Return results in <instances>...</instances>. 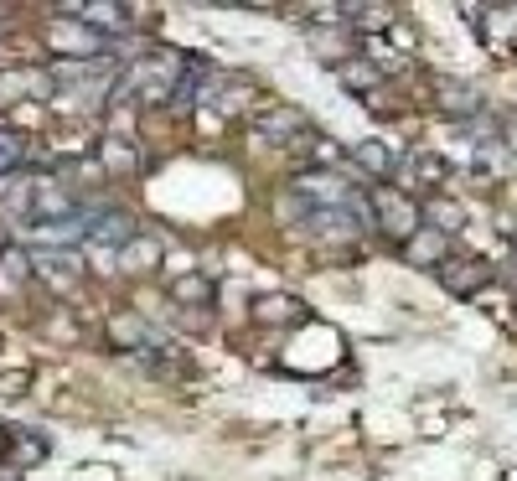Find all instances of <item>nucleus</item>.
I'll return each instance as SVG.
<instances>
[{"instance_id":"nucleus-1","label":"nucleus","mask_w":517,"mask_h":481,"mask_svg":"<svg viewBox=\"0 0 517 481\" xmlns=\"http://www.w3.org/2000/svg\"><path fill=\"white\" fill-rule=\"evenodd\" d=\"M181 73H187V63H181V57H145V63H135V68L125 73V83H119V94L166 99V94H176Z\"/></svg>"},{"instance_id":"nucleus-2","label":"nucleus","mask_w":517,"mask_h":481,"mask_svg":"<svg viewBox=\"0 0 517 481\" xmlns=\"http://www.w3.org/2000/svg\"><path fill=\"white\" fill-rule=\"evenodd\" d=\"M68 21L88 26V32H99V37H114V32H130V6H119V0H73V6H57Z\"/></svg>"},{"instance_id":"nucleus-3","label":"nucleus","mask_w":517,"mask_h":481,"mask_svg":"<svg viewBox=\"0 0 517 481\" xmlns=\"http://www.w3.org/2000/svg\"><path fill=\"white\" fill-rule=\"evenodd\" d=\"M373 207H378V223H383L388 238H414V233H419V207H414L409 192L378 187V192H373Z\"/></svg>"},{"instance_id":"nucleus-4","label":"nucleus","mask_w":517,"mask_h":481,"mask_svg":"<svg viewBox=\"0 0 517 481\" xmlns=\"http://www.w3.org/2000/svg\"><path fill=\"white\" fill-rule=\"evenodd\" d=\"M88 213V244H109V249H125L135 238V218L119 213V207H83Z\"/></svg>"},{"instance_id":"nucleus-5","label":"nucleus","mask_w":517,"mask_h":481,"mask_svg":"<svg viewBox=\"0 0 517 481\" xmlns=\"http://www.w3.org/2000/svg\"><path fill=\"white\" fill-rule=\"evenodd\" d=\"M47 42H52V52H83L88 47V57H94L109 37H99V32H88V26H78V21H68V16H57L52 26H47Z\"/></svg>"},{"instance_id":"nucleus-6","label":"nucleus","mask_w":517,"mask_h":481,"mask_svg":"<svg viewBox=\"0 0 517 481\" xmlns=\"http://www.w3.org/2000/svg\"><path fill=\"white\" fill-rule=\"evenodd\" d=\"M440 280H445L455 295H471V290H481L486 280H492V264H486V259H461V264H445Z\"/></svg>"},{"instance_id":"nucleus-7","label":"nucleus","mask_w":517,"mask_h":481,"mask_svg":"<svg viewBox=\"0 0 517 481\" xmlns=\"http://www.w3.org/2000/svg\"><path fill=\"white\" fill-rule=\"evenodd\" d=\"M32 264H37V275H47L57 290H68V285L83 275V259H78V254H63V249H52V254H37Z\"/></svg>"},{"instance_id":"nucleus-8","label":"nucleus","mask_w":517,"mask_h":481,"mask_svg":"<svg viewBox=\"0 0 517 481\" xmlns=\"http://www.w3.org/2000/svg\"><path fill=\"white\" fill-rule=\"evenodd\" d=\"M114 342L119 347H166V337L156 332V326H145L140 316H119L114 321Z\"/></svg>"},{"instance_id":"nucleus-9","label":"nucleus","mask_w":517,"mask_h":481,"mask_svg":"<svg viewBox=\"0 0 517 481\" xmlns=\"http://www.w3.org/2000/svg\"><path fill=\"white\" fill-rule=\"evenodd\" d=\"M104 166H109L114 176H140V166H145V161H140V150H135L130 140L109 135V140H104Z\"/></svg>"},{"instance_id":"nucleus-10","label":"nucleus","mask_w":517,"mask_h":481,"mask_svg":"<svg viewBox=\"0 0 517 481\" xmlns=\"http://www.w3.org/2000/svg\"><path fill=\"white\" fill-rule=\"evenodd\" d=\"M254 130L269 135V140H295V130H306V119H300L295 109H269L254 119Z\"/></svg>"},{"instance_id":"nucleus-11","label":"nucleus","mask_w":517,"mask_h":481,"mask_svg":"<svg viewBox=\"0 0 517 481\" xmlns=\"http://www.w3.org/2000/svg\"><path fill=\"white\" fill-rule=\"evenodd\" d=\"M404 182H409V187H414V182H419V187H440V182H445V161H440V156H409V161H404Z\"/></svg>"},{"instance_id":"nucleus-12","label":"nucleus","mask_w":517,"mask_h":481,"mask_svg":"<svg viewBox=\"0 0 517 481\" xmlns=\"http://www.w3.org/2000/svg\"><path fill=\"white\" fill-rule=\"evenodd\" d=\"M409 259H414V264H440V259H445V233L419 228V233L409 238Z\"/></svg>"},{"instance_id":"nucleus-13","label":"nucleus","mask_w":517,"mask_h":481,"mask_svg":"<svg viewBox=\"0 0 517 481\" xmlns=\"http://www.w3.org/2000/svg\"><path fill=\"white\" fill-rule=\"evenodd\" d=\"M435 88H440V104H445L450 114H476V109H481V99L471 94L466 83H450V78H440Z\"/></svg>"},{"instance_id":"nucleus-14","label":"nucleus","mask_w":517,"mask_h":481,"mask_svg":"<svg viewBox=\"0 0 517 481\" xmlns=\"http://www.w3.org/2000/svg\"><path fill=\"white\" fill-rule=\"evenodd\" d=\"M352 161H357L362 171H373V176H388V171H393V156H388L383 145H373V140H368V145H357V150H352Z\"/></svg>"},{"instance_id":"nucleus-15","label":"nucleus","mask_w":517,"mask_h":481,"mask_svg":"<svg viewBox=\"0 0 517 481\" xmlns=\"http://www.w3.org/2000/svg\"><path fill=\"white\" fill-rule=\"evenodd\" d=\"M119 254H125V269H135V275H140V269H150V264L161 259V244H156V238H140V244L119 249Z\"/></svg>"},{"instance_id":"nucleus-16","label":"nucleus","mask_w":517,"mask_h":481,"mask_svg":"<svg viewBox=\"0 0 517 481\" xmlns=\"http://www.w3.org/2000/svg\"><path fill=\"white\" fill-rule=\"evenodd\" d=\"M26 156V135L21 130H0V176H6L11 166H21Z\"/></svg>"},{"instance_id":"nucleus-17","label":"nucleus","mask_w":517,"mask_h":481,"mask_svg":"<svg viewBox=\"0 0 517 481\" xmlns=\"http://www.w3.org/2000/svg\"><path fill=\"white\" fill-rule=\"evenodd\" d=\"M430 218H435V233H450V228H461V207L445 202V197H435V202H430Z\"/></svg>"},{"instance_id":"nucleus-18","label":"nucleus","mask_w":517,"mask_h":481,"mask_svg":"<svg viewBox=\"0 0 517 481\" xmlns=\"http://www.w3.org/2000/svg\"><path fill=\"white\" fill-rule=\"evenodd\" d=\"M342 83H347V88H373V83H378V68H373V63H342Z\"/></svg>"},{"instance_id":"nucleus-19","label":"nucleus","mask_w":517,"mask_h":481,"mask_svg":"<svg viewBox=\"0 0 517 481\" xmlns=\"http://www.w3.org/2000/svg\"><path fill=\"white\" fill-rule=\"evenodd\" d=\"M259 321H285V316H300V306H285V295H264V306H254Z\"/></svg>"},{"instance_id":"nucleus-20","label":"nucleus","mask_w":517,"mask_h":481,"mask_svg":"<svg viewBox=\"0 0 517 481\" xmlns=\"http://www.w3.org/2000/svg\"><path fill=\"white\" fill-rule=\"evenodd\" d=\"M0 264H6V269H0V280H6V290H16V285L26 280V259H21V254H6Z\"/></svg>"},{"instance_id":"nucleus-21","label":"nucleus","mask_w":517,"mask_h":481,"mask_svg":"<svg viewBox=\"0 0 517 481\" xmlns=\"http://www.w3.org/2000/svg\"><path fill=\"white\" fill-rule=\"evenodd\" d=\"M507 145L517 150V119H512V125H507Z\"/></svg>"}]
</instances>
